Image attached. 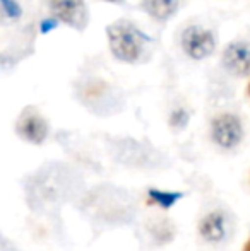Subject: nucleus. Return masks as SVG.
<instances>
[{
    "label": "nucleus",
    "instance_id": "12",
    "mask_svg": "<svg viewBox=\"0 0 250 251\" xmlns=\"http://www.w3.org/2000/svg\"><path fill=\"white\" fill-rule=\"evenodd\" d=\"M107 2H120V0H107Z\"/></svg>",
    "mask_w": 250,
    "mask_h": 251
},
{
    "label": "nucleus",
    "instance_id": "10",
    "mask_svg": "<svg viewBox=\"0 0 250 251\" xmlns=\"http://www.w3.org/2000/svg\"><path fill=\"white\" fill-rule=\"evenodd\" d=\"M0 2H2L3 9L7 10V14H9V16H19V14H21L19 5H17L14 0H0Z\"/></svg>",
    "mask_w": 250,
    "mask_h": 251
},
{
    "label": "nucleus",
    "instance_id": "3",
    "mask_svg": "<svg viewBox=\"0 0 250 251\" xmlns=\"http://www.w3.org/2000/svg\"><path fill=\"white\" fill-rule=\"evenodd\" d=\"M214 36L211 31L200 26H190L182 34V48L189 56L195 60L206 58L214 51Z\"/></svg>",
    "mask_w": 250,
    "mask_h": 251
},
{
    "label": "nucleus",
    "instance_id": "8",
    "mask_svg": "<svg viewBox=\"0 0 250 251\" xmlns=\"http://www.w3.org/2000/svg\"><path fill=\"white\" fill-rule=\"evenodd\" d=\"M202 234L207 239H218L221 236V222L218 221V215H209L206 221L202 222V227H200Z\"/></svg>",
    "mask_w": 250,
    "mask_h": 251
},
{
    "label": "nucleus",
    "instance_id": "9",
    "mask_svg": "<svg viewBox=\"0 0 250 251\" xmlns=\"http://www.w3.org/2000/svg\"><path fill=\"white\" fill-rule=\"evenodd\" d=\"M149 197H151V201H153V203L160 205V207H163V208L171 207L175 201L180 199L178 193H163V192H158V190H151Z\"/></svg>",
    "mask_w": 250,
    "mask_h": 251
},
{
    "label": "nucleus",
    "instance_id": "2",
    "mask_svg": "<svg viewBox=\"0 0 250 251\" xmlns=\"http://www.w3.org/2000/svg\"><path fill=\"white\" fill-rule=\"evenodd\" d=\"M50 12L74 29H84L89 21L84 0H50Z\"/></svg>",
    "mask_w": 250,
    "mask_h": 251
},
{
    "label": "nucleus",
    "instance_id": "1",
    "mask_svg": "<svg viewBox=\"0 0 250 251\" xmlns=\"http://www.w3.org/2000/svg\"><path fill=\"white\" fill-rule=\"evenodd\" d=\"M108 43L115 58L125 63H136L144 53L149 38L129 21H118L107 27Z\"/></svg>",
    "mask_w": 250,
    "mask_h": 251
},
{
    "label": "nucleus",
    "instance_id": "5",
    "mask_svg": "<svg viewBox=\"0 0 250 251\" xmlns=\"http://www.w3.org/2000/svg\"><path fill=\"white\" fill-rule=\"evenodd\" d=\"M242 126L237 116L221 115L213 122V139L223 147H233L240 142Z\"/></svg>",
    "mask_w": 250,
    "mask_h": 251
},
{
    "label": "nucleus",
    "instance_id": "7",
    "mask_svg": "<svg viewBox=\"0 0 250 251\" xmlns=\"http://www.w3.org/2000/svg\"><path fill=\"white\" fill-rule=\"evenodd\" d=\"M144 10L156 21H167L177 12L178 0H142Z\"/></svg>",
    "mask_w": 250,
    "mask_h": 251
},
{
    "label": "nucleus",
    "instance_id": "4",
    "mask_svg": "<svg viewBox=\"0 0 250 251\" xmlns=\"http://www.w3.org/2000/svg\"><path fill=\"white\" fill-rule=\"evenodd\" d=\"M16 130L24 140L31 144H41L48 135V123L43 116L33 108L24 109L17 120Z\"/></svg>",
    "mask_w": 250,
    "mask_h": 251
},
{
    "label": "nucleus",
    "instance_id": "13",
    "mask_svg": "<svg viewBox=\"0 0 250 251\" xmlns=\"http://www.w3.org/2000/svg\"><path fill=\"white\" fill-rule=\"evenodd\" d=\"M249 94H250V86H249Z\"/></svg>",
    "mask_w": 250,
    "mask_h": 251
},
{
    "label": "nucleus",
    "instance_id": "6",
    "mask_svg": "<svg viewBox=\"0 0 250 251\" xmlns=\"http://www.w3.org/2000/svg\"><path fill=\"white\" fill-rule=\"evenodd\" d=\"M223 63L230 72L244 75L250 72V45L238 41L228 45L223 53Z\"/></svg>",
    "mask_w": 250,
    "mask_h": 251
},
{
    "label": "nucleus",
    "instance_id": "11",
    "mask_svg": "<svg viewBox=\"0 0 250 251\" xmlns=\"http://www.w3.org/2000/svg\"><path fill=\"white\" fill-rule=\"evenodd\" d=\"M244 251H250V239H249V243L245 245V248H244Z\"/></svg>",
    "mask_w": 250,
    "mask_h": 251
}]
</instances>
